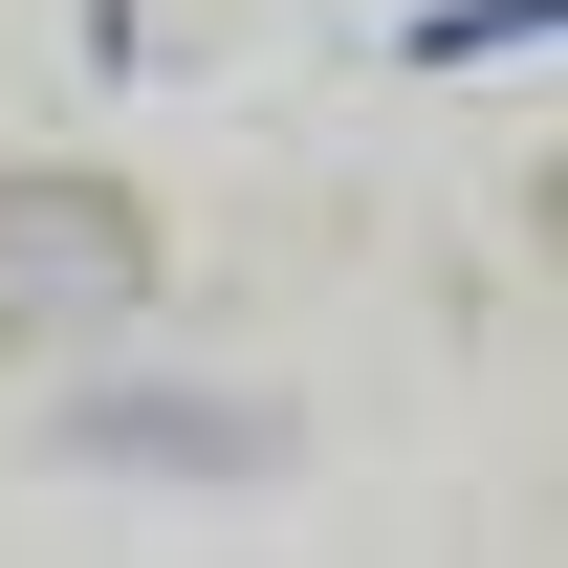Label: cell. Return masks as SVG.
<instances>
[{
	"label": "cell",
	"mask_w": 568,
	"mask_h": 568,
	"mask_svg": "<svg viewBox=\"0 0 568 568\" xmlns=\"http://www.w3.org/2000/svg\"><path fill=\"white\" fill-rule=\"evenodd\" d=\"M132 284H153L132 175H0V328H110Z\"/></svg>",
	"instance_id": "cell-1"
},
{
	"label": "cell",
	"mask_w": 568,
	"mask_h": 568,
	"mask_svg": "<svg viewBox=\"0 0 568 568\" xmlns=\"http://www.w3.org/2000/svg\"><path fill=\"white\" fill-rule=\"evenodd\" d=\"M67 459H110V481H284V416L263 394H88Z\"/></svg>",
	"instance_id": "cell-2"
}]
</instances>
